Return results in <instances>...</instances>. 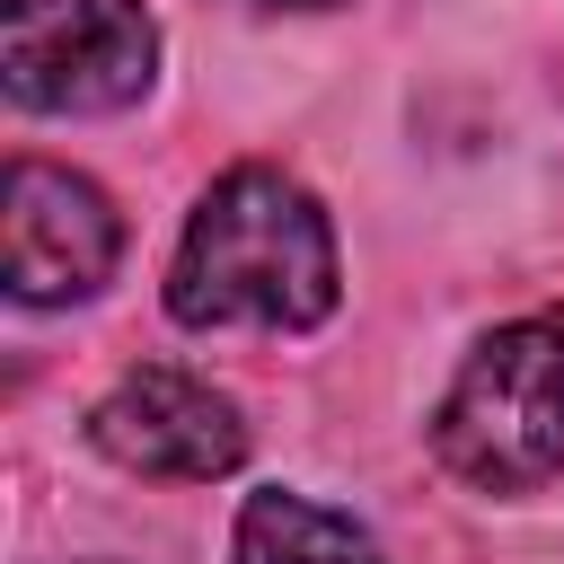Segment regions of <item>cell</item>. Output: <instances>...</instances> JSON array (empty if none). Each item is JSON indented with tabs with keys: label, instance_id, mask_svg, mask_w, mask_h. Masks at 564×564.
I'll return each mask as SVG.
<instances>
[{
	"label": "cell",
	"instance_id": "obj_1",
	"mask_svg": "<svg viewBox=\"0 0 564 564\" xmlns=\"http://www.w3.org/2000/svg\"><path fill=\"white\" fill-rule=\"evenodd\" d=\"M335 229L326 203L247 159L229 176H212V194L194 203L176 264H167V317L212 335V326H256V335H300L335 308Z\"/></svg>",
	"mask_w": 564,
	"mask_h": 564
},
{
	"label": "cell",
	"instance_id": "obj_2",
	"mask_svg": "<svg viewBox=\"0 0 564 564\" xmlns=\"http://www.w3.org/2000/svg\"><path fill=\"white\" fill-rule=\"evenodd\" d=\"M432 449L476 494L555 485L564 476V326L555 317L494 326L458 361V379L432 414Z\"/></svg>",
	"mask_w": 564,
	"mask_h": 564
},
{
	"label": "cell",
	"instance_id": "obj_3",
	"mask_svg": "<svg viewBox=\"0 0 564 564\" xmlns=\"http://www.w3.org/2000/svg\"><path fill=\"white\" fill-rule=\"evenodd\" d=\"M0 79L26 115H123L159 79V18L141 0H9Z\"/></svg>",
	"mask_w": 564,
	"mask_h": 564
},
{
	"label": "cell",
	"instance_id": "obj_4",
	"mask_svg": "<svg viewBox=\"0 0 564 564\" xmlns=\"http://www.w3.org/2000/svg\"><path fill=\"white\" fill-rule=\"evenodd\" d=\"M115 256H123V220H115L106 185H88L79 167H53V159H9V176H0L9 300H26V308L88 300V291H106Z\"/></svg>",
	"mask_w": 564,
	"mask_h": 564
},
{
	"label": "cell",
	"instance_id": "obj_5",
	"mask_svg": "<svg viewBox=\"0 0 564 564\" xmlns=\"http://www.w3.org/2000/svg\"><path fill=\"white\" fill-rule=\"evenodd\" d=\"M88 441H97L115 467H132V476H167V485H212V476H229V467L247 458V423H238V405H229L212 379L167 370V361L123 370V379L97 397Z\"/></svg>",
	"mask_w": 564,
	"mask_h": 564
},
{
	"label": "cell",
	"instance_id": "obj_6",
	"mask_svg": "<svg viewBox=\"0 0 564 564\" xmlns=\"http://www.w3.org/2000/svg\"><path fill=\"white\" fill-rule=\"evenodd\" d=\"M229 564H388V555H379V538L361 520H344V511L273 485V494H247Z\"/></svg>",
	"mask_w": 564,
	"mask_h": 564
},
{
	"label": "cell",
	"instance_id": "obj_7",
	"mask_svg": "<svg viewBox=\"0 0 564 564\" xmlns=\"http://www.w3.org/2000/svg\"><path fill=\"white\" fill-rule=\"evenodd\" d=\"M273 9H335V0H273Z\"/></svg>",
	"mask_w": 564,
	"mask_h": 564
}]
</instances>
